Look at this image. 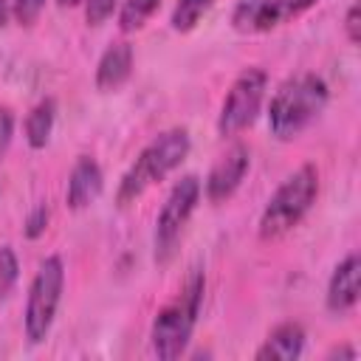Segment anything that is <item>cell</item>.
Segmentation results:
<instances>
[{
	"label": "cell",
	"mask_w": 361,
	"mask_h": 361,
	"mask_svg": "<svg viewBox=\"0 0 361 361\" xmlns=\"http://www.w3.org/2000/svg\"><path fill=\"white\" fill-rule=\"evenodd\" d=\"M203 293H206V274L200 268H192L180 282L178 293L155 313L149 327V341H152V353L161 361H175L189 347V338L195 333L203 307Z\"/></svg>",
	"instance_id": "cell-1"
},
{
	"label": "cell",
	"mask_w": 361,
	"mask_h": 361,
	"mask_svg": "<svg viewBox=\"0 0 361 361\" xmlns=\"http://www.w3.org/2000/svg\"><path fill=\"white\" fill-rule=\"evenodd\" d=\"M330 87L319 73H296L279 85L268 104V130L279 141L299 138L310 121L327 107Z\"/></svg>",
	"instance_id": "cell-2"
},
{
	"label": "cell",
	"mask_w": 361,
	"mask_h": 361,
	"mask_svg": "<svg viewBox=\"0 0 361 361\" xmlns=\"http://www.w3.org/2000/svg\"><path fill=\"white\" fill-rule=\"evenodd\" d=\"M192 149V138L186 127H169L164 133H158L130 164V169L121 175L118 189H116V203L121 209H127L130 203H135L149 186H155L158 180H164L172 169H178L186 155Z\"/></svg>",
	"instance_id": "cell-3"
},
{
	"label": "cell",
	"mask_w": 361,
	"mask_h": 361,
	"mask_svg": "<svg viewBox=\"0 0 361 361\" xmlns=\"http://www.w3.org/2000/svg\"><path fill=\"white\" fill-rule=\"evenodd\" d=\"M316 197H319V169L313 164H302L268 197L257 223L259 240H279L288 231H293L302 223V217L313 209Z\"/></svg>",
	"instance_id": "cell-4"
},
{
	"label": "cell",
	"mask_w": 361,
	"mask_h": 361,
	"mask_svg": "<svg viewBox=\"0 0 361 361\" xmlns=\"http://www.w3.org/2000/svg\"><path fill=\"white\" fill-rule=\"evenodd\" d=\"M200 195L203 189H200L197 175H183L169 189L161 212L155 214V228H152V257L158 265H169L172 257L178 254L180 237L200 203Z\"/></svg>",
	"instance_id": "cell-5"
},
{
	"label": "cell",
	"mask_w": 361,
	"mask_h": 361,
	"mask_svg": "<svg viewBox=\"0 0 361 361\" xmlns=\"http://www.w3.org/2000/svg\"><path fill=\"white\" fill-rule=\"evenodd\" d=\"M62 290H65V265H62V257L51 254L39 262L25 296L23 330L31 344H42L48 338L62 302Z\"/></svg>",
	"instance_id": "cell-6"
},
{
	"label": "cell",
	"mask_w": 361,
	"mask_h": 361,
	"mask_svg": "<svg viewBox=\"0 0 361 361\" xmlns=\"http://www.w3.org/2000/svg\"><path fill=\"white\" fill-rule=\"evenodd\" d=\"M265 90H268V73L257 65L245 68L237 73V79L231 82L220 113H217V133L223 138H231L237 133H243L245 127H251L262 110L265 102Z\"/></svg>",
	"instance_id": "cell-7"
},
{
	"label": "cell",
	"mask_w": 361,
	"mask_h": 361,
	"mask_svg": "<svg viewBox=\"0 0 361 361\" xmlns=\"http://www.w3.org/2000/svg\"><path fill=\"white\" fill-rule=\"evenodd\" d=\"M319 0H240L231 11V25L240 34H265L305 14Z\"/></svg>",
	"instance_id": "cell-8"
},
{
	"label": "cell",
	"mask_w": 361,
	"mask_h": 361,
	"mask_svg": "<svg viewBox=\"0 0 361 361\" xmlns=\"http://www.w3.org/2000/svg\"><path fill=\"white\" fill-rule=\"evenodd\" d=\"M251 169V149L245 144H231L209 169L206 180H203V195L209 203H226L245 180Z\"/></svg>",
	"instance_id": "cell-9"
},
{
	"label": "cell",
	"mask_w": 361,
	"mask_h": 361,
	"mask_svg": "<svg viewBox=\"0 0 361 361\" xmlns=\"http://www.w3.org/2000/svg\"><path fill=\"white\" fill-rule=\"evenodd\" d=\"M361 296V259L355 251H350L330 274L327 279V293H324V305L330 313L344 316L358 305Z\"/></svg>",
	"instance_id": "cell-10"
},
{
	"label": "cell",
	"mask_w": 361,
	"mask_h": 361,
	"mask_svg": "<svg viewBox=\"0 0 361 361\" xmlns=\"http://www.w3.org/2000/svg\"><path fill=\"white\" fill-rule=\"evenodd\" d=\"M104 189V172L93 155H79L71 166L68 175V189H65V203L73 212L87 209Z\"/></svg>",
	"instance_id": "cell-11"
},
{
	"label": "cell",
	"mask_w": 361,
	"mask_h": 361,
	"mask_svg": "<svg viewBox=\"0 0 361 361\" xmlns=\"http://www.w3.org/2000/svg\"><path fill=\"white\" fill-rule=\"evenodd\" d=\"M130 73H133V45L127 39H118L107 45L104 54L99 56L93 82L102 93H113L130 79Z\"/></svg>",
	"instance_id": "cell-12"
},
{
	"label": "cell",
	"mask_w": 361,
	"mask_h": 361,
	"mask_svg": "<svg viewBox=\"0 0 361 361\" xmlns=\"http://www.w3.org/2000/svg\"><path fill=\"white\" fill-rule=\"evenodd\" d=\"M305 338L307 336L299 322H282L265 336L254 358L257 361H296L305 353Z\"/></svg>",
	"instance_id": "cell-13"
},
{
	"label": "cell",
	"mask_w": 361,
	"mask_h": 361,
	"mask_svg": "<svg viewBox=\"0 0 361 361\" xmlns=\"http://www.w3.org/2000/svg\"><path fill=\"white\" fill-rule=\"evenodd\" d=\"M54 124H56V102L54 96H45L39 99L28 113H25V141L31 149H45L48 141H51V133H54Z\"/></svg>",
	"instance_id": "cell-14"
},
{
	"label": "cell",
	"mask_w": 361,
	"mask_h": 361,
	"mask_svg": "<svg viewBox=\"0 0 361 361\" xmlns=\"http://www.w3.org/2000/svg\"><path fill=\"white\" fill-rule=\"evenodd\" d=\"M158 8H161V0H121V6H118V28L124 34L138 31Z\"/></svg>",
	"instance_id": "cell-15"
},
{
	"label": "cell",
	"mask_w": 361,
	"mask_h": 361,
	"mask_svg": "<svg viewBox=\"0 0 361 361\" xmlns=\"http://www.w3.org/2000/svg\"><path fill=\"white\" fill-rule=\"evenodd\" d=\"M212 6H214V0H178L175 8H172L169 23H172L175 31L186 34V31H192V28L200 23V17H203Z\"/></svg>",
	"instance_id": "cell-16"
},
{
	"label": "cell",
	"mask_w": 361,
	"mask_h": 361,
	"mask_svg": "<svg viewBox=\"0 0 361 361\" xmlns=\"http://www.w3.org/2000/svg\"><path fill=\"white\" fill-rule=\"evenodd\" d=\"M20 279V259L11 245H0V299H6Z\"/></svg>",
	"instance_id": "cell-17"
},
{
	"label": "cell",
	"mask_w": 361,
	"mask_h": 361,
	"mask_svg": "<svg viewBox=\"0 0 361 361\" xmlns=\"http://www.w3.org/2000/svg\"><path fill=\"white\" fill-rule=\"evenodd\" d=\"M48 220H51V209H48L45 203H37V206L28 212L25 223H23V234H25L28 240L42 237V234H45V228H48Z\"/></svg>",
	"instance_id": "cell-18"
},
{
	"label": "cell",
	"mask_w": 361,
	"mask_h": 361,
	"mask_svg": "<svg viewBox=\"0 0 361 361\" xmlns=\"http://www.w3.org/2000/svg\"><path fill=\"white\" fill-rule=\"evenodd\" d=\"M118 3L121 0H85L82 6H85V23L87 25H102L104 20H110L113 17V11L118 8Z\"/></svg>",
	"instance_id": "cell-19"
},
{
	"label": "cell",
	"mask_w": 361,
	"mask_h": 361,
	"mask_svg": "<svg viewBox=\"0 0 361 361\" xmlns=\"http://www.w3.org/2000/svg\"><path fill=\"white\" fill-rule=\"evenodd\" d=\"M42 8H45V0H11V14H14L17 25H25V28L37 23Z\"/></svg>",
	"instance_id": "cell-20"
},
{
	"label": "cell",
	"mask_w": 361,
	"mask_h": 361,
	"mask_svg": "<svg viewBox=\"0 0 361 361\" xmlns=\"http://www.w3.org/2000/svg\"><path fill=\"white\" fill-rule=\"evenodd\" d=\"M11 138H14V113L8 104H0V161L6 158Z\"/></svg>",
	"instance_id": "cell-21"
},
{
	"label": "cell",
	"mask_w": 361,
	"mask_h": 361,
	"mask_svg": "<svg viewBox=\"0 0 361 361\" xmlns=\"http://www.w3.org/2000/svg\"><path fill=\"white\" fill-rule=\"evenodd\" d=\"M344 37L350 45L361 42V8H358V3H350L347 14H344Z\"/></svg>",
	"instance_id": "cell-22"
},
{
	"label": "cell",
	"mask_w": 361,
	"mask_h": 361,
	"mask_svg": "<svg viewBox=\"0 0 361 361\" xmlns=\"http://www.w3.org/2000/svg\"><path fill=\"white\" fill-rule=\"evenodd\" d=\"M8 20H14V14H11V0H0V28L8 25Z\"/></svg>",
	"instance_id": "cell-23"
},
{
	"label": "cell",
	"mask_w": 361,
	"mask_h": 361,
	"mask_svg": "<svg viewBox=\"0 0 361 361\" xmlns=\"http://www.w3.org/2000/svg\"><path fill=\"white\" fill-rule=\"evenodd\" d=\"M327 358H355V350L353 347H333L327 353Z\"/></svg>",
	"instance_id": "cell-24"
},
{
	"label": "cell",
	"mask_w": 361,
	"mask_h": 361,
	"mask_svg": "<svg viewBox=\"0 0 361 361\" xmlns=\"http://www.w3.org/2000/svg\"><path fill=\"white\" fill-rule=\"evenodd\" d=\"M85 0H56V6L59 8H76V6H82Z\"/></svg>",
	"instance_id": "cell-25"
}]
</instances>
